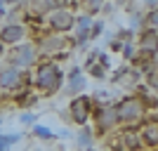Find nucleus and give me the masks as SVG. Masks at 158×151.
<instances>
[{
    "label": "nucleus",
    "instance_id": "obj_1",
    "mask_svg": "<svg viewBox=\"0 0 158 151\" xmlns=\"http://www.w3.org/2000/svg\"><path fill=\"white\" fill-rule=\"evenodd\" d=\"M113 106H116V116H118V128H137L149 116V109H146L144 99L139 97L137 92L120 97Z\"/></svg>",
    "mask_w": 158,
    "mask_h": 151
},
{
    "label": "nucleus",
    "instance_id": "obj_2",
    "mask_svg": "<svg viewBox=\"0 0 158 151\" xmlns=\"http://www.w3.org/2000/svg\"><path fill=\"white\" fill-rule=\"evenodd\" d=\"M33 85L40 94H54L64 85V71L59 69L57 61H38L33 66Z\"/></svg>",
    "mask_w": 158,
    "mask_h": 151
},
{
    "label": "nucleus",
    "instance_id": "obj_3",
    "mask_svg": "<svg viewBox=\"0 0 158 151\" xmlns=\"http://www.w3.org/2000/svg\"><path fill=\"white\" fill-rule=\"evenodd\" d=\"M5 57H7V64L10 66H17L21 71H28V69H33V66L38 64L40 52H38V45H35V43L24 40V43H17V45L7 47Z\"/></svg>",
    "mask_w": 158,
    "mask_h": 151
},
{
    "label": "nucleus",
    "instance_id": "obj_4",
    "mask_svg": "<svg viewBox=\"0 0 158 151\" xmlns=\"http://www.w3.org/2000/svg\"><path fill=\"white\" fill-rule=\"evenodd\" d=\"M90 123H92L94 137H106V135H111V132L118 128V116H116L113 102H109V104H94Z\"/></svg>",
    "mask_w": 158,
    "mask_h": 151
},
{
    "label": "nucleus",
    "instance_id": "obj_5",
    "mask_svg": "<svg viewBox=\"0 0 158 151\" xmlns=\"http://www.w3.org/2000/svg\"><path fill=\"white\" fill-rule=\"evenodd\" d=\"M106 146L109 151H142V139H139V125L137 128H116L111 135H106Z\"/></svg>",
    "mask_w": 158,
    "mask_h": 151
},
{
    "label": "nucleus",
    "instance_id": "obj_6",
    "mask_svg": "<svg viewBox=\"0 0 158 151\" xmlns=\"http://www.w3.org/2000/svg\"><path fill=\"white\" fill-rule=\"evenodd\" d=\"M92 109H94V99L90 94H76L71 97L69 102V116H71V123H76L78 128L90 123V116H92Z\"/></svg>",
    "mask_w": 158,
    "mask_h": 151
},
{
    "label": "nucleus",
    "instance_id": "obj_7",
    "mask_svg": "<svg viewBox=\"0 0 158 151\" xmlns=\"http://www.w3.org/2000/svg\"><path fill=\"white\" fill-rule=\"evenodd\" d=\"M26 85H28V80H26V73L21 69L10 66V64H5L0 69V90L2 92H17Z\"/></svg>",
    "mask_w": 158,
    "mask_h": 151
},
{
    "label": "nucleus",
    "instance_id": "obj_8",
    "mask_svg": "<svg viewBox=\"0 0 158 151\" xmlns=\"http://www.w3.org/2000/svg\"><path fill=\"white\" fill-rule=\"evenodd\" d=\"M45 24L52 33L64 36V33L73 31V26H76V14H73L71 10H54V12H50L45 17Z\"/></svg>",
    "mask_w": 158,
    "mask_h": 151
},
{
    "label": "nucleus",
    "instance_id": "obj_9",
    "mask_svg": "<svg viewBox=\"0 0 158 151\" xmlns=\"http://www.w3.org/2000/svg\"><path fill=\"white\" fill-rule=\"evenodd\" d=\"M139 139L142 146L149 151H158V111H151L139 125Z\"/></svg>",
    "mask_w": 158,
    "mask_h": 151
},
{
    "label": "nucleus",
    "instance_id": "obj_10",
    "mask_svg": "<svg viewBox=\"0 0 158 151\" xmlns=\"http://www.w3.org/2000/svg\"><path fill=\"white\" fill-rule=\"evenodd\" d=\"M26 38H28V26L21 24V21H7L5 26L0 28V40H2L7 47L17 45V43H24Z\"/></svg>",
    "mask_w": 158,
    "mask_h": 151
},
{
    "label": "nucleus",
    "instance_id": "obj_11",
    "mask_svg": "<svg viewBox=\"0 0 158 151\" xmlns=\"http://www.w3.org/2000/svg\"><path fill=\"white\" fill-rule=\"evenodd\" d=\"M135 45H137V52H144V54H151L156 57L158 54V31L156 28H139L137 31V38H135Z\"/></svg>",
    "mask_w": 158,
    "mask_h": 151
},
{
    "label": "nucleus",
    "instance_id": "obj_12",
    "mask_svg": "<svg viewBox=\"0 0 158 151\" xmlns=\"http://www.w3.org/2000/svg\"><path fill=\"white\" fill-rule=\"evenodd\" d=\"M66 80V94L69 97H76V94H83L87 87V78L83 76V69L80 66H71L69 73H64Z\"/></svg>",
    "mask_w": 158,
    "mask_h": 151
},
{
    "label": "nucleus",
    "instance_id": "obj_13",
    "mask_svg": "<svg viewBox=\"0 0 158 151\" xmlns=\"http://www.w3.org/2000/svg\"><path fill=\"white\" fill-rule=\"evenodd\" d=\"M66 45H69V43H66L59 33H57V36H47V38L38 40V52L43 50V52L54 54V52H59V50H66Z\"/></svg>",
    "mask_w": 158,
    "mask_h": 151
},
{
    "label": "nucleus",
    "instance_id": "obj_14",
    "mask_svg": "<svg viewBox=\"0 0 158 151\" xmlns=\"http://www.w3.org/2000/svg\"><path fill=\"white\" fill-rule=\"evenodd\" d=\"M94 130H92V125L87 123L83 125L78 130V135H76V146H78V151H85V149H92L94 146Z\"/></svg>",
    "mask_w": 158,
    "mask_h": 151
},
{
    "label": "nucleus",
    "instance_id": "obj_15",
    "mask_svg": "<svg viewBox=\"0 0 158 151\" xmlns=\"http://www.w3.org/2000/svg\"><path fill=\"white\" fill-rule=\"evenodd\" d=\"M12 102H14V106H19V109H24V111H28V109L38 102V94L31 92V90H24V92L17 90V97H14Z\"/></svg>",
    "mask_w": 158,
    "mask_h": 151
},
{
    "label": "nucleus",
    "instance_id": "obj_16",
    "mask_svg": "<svg viewBox=\"0 0 158 151\" xmlns=\"http://www.w3.org/2000/svg\"><path fill=\"white\" fill-rule=\"evenodd\" d=\"M28 10H31V14L45 19L47 14L52 12V0H28Z\"/></svg>",
    "mask_w": 158,
    "mask_h": 151
},
{
    "label": "nucleus",
    "instance_id": "obj_17",
    "mask_svg": "<svg viewBox=\"0 0 158 151\" xmlns=\"http://www.w3.org/2000/svg\"><path fill=\"white\" fill-rule=\"evenodd\" d=\"M31 135H33L35 139H43V142H54V139H57V135H54L47 125H40V123L31 125Z\"/></svg>",
    "mask_w": 158,
    "mask_h": 151
},
{
    "label": "nucleus",
    "instance_id": "obj_18",
    "mask_svg": "<svg viewBox=\"0 0 158 151\" xmlns=\"http://www.w3.org/2000/svg\"><path fill=\"white\" fill-rule=\"evenodd\" d=\"M80 7H83V12L90 14V17H94V14L104 12V2L106 0H78Z\"/></svg>",
    "mask_w": 158,
    "mask_h": 151
},
{
    "label": "nucleus",
    "instance_id": "obj_19",
    "mask_svg": "<svg viewBox=\"0 0 158 151\" xmlns=\"http://www.w3.org/2000/svg\"><path fill=\"white\" fill-rule=\"evenodd\" d=\"M92 21H94V17H90V14H78L76 17V26H73V31L76 33H87L90 36V26H92Z\"/></svg>",
    "mask_w": 158,
    "mask_h": 151
},
{
    "label": "nucleus",
    "instance_id": "obj_20",
    "mask_svg": "<svg viewBox=\"0 0 158 151\" xmlns=\"http://www.w3.org/2000/svg\"><path fill=\"white\" fill-rule=\"evenodd\" d=\"M17 142H21V132H12V135H2L0 132V151H10Z\"/></svg>",
    "mask_w": 158,
    "mask_h": 151
},
{
    "label": "nucleus",
    "instance_id": "obj_21",
    "mask_svg": "<svg viewBox=\"0 0 158 151\" xmlns=\"http://www.w3.org/2000/svg\"><path fill=\"white\" fill-rule=\"evenodd\" d=\"M144 85L149 87L153 94H158V66H153L149 73H144Z\"/></svg>",
    "mask_w": 158,
    "mask_h": 151
},
{
    "label": "nucleus",
    "instance_id": "obj_22",
    "mask_svg": "<svg viewBox=\"0 0 158 151\" xmlns=\"http://www.w3.org/2000/svg\"><path fill=\"white\" fill-rule=\"evenodd\" d=\"M130 28L135 33H137L139 28H144V12H142V10H132V14H130Z\"/></svg>",
    "mask_w": 158,
    "mask_h": 151
},
{
    "label": "nucleus",
    "instance_id": "obj_23",
    "mask_svg": "<svg viewBox=\"0 0 158 151\" xmlns=\"http://www.w3.org/2000/svg\"><path fill=\"white\" fill-rule=\"evenodd\" d=\"M144 26L156 28V31H158V7H151V10H146V12H144Z\"/></svg>",
    "mask_w": 158,
    "mask_h": 151
},
{
    "label": "nucleus",
    "instance_id": "obj_24",
    "mask_svg": "<svg viewBox=\"0 0 158 151\" xmlns=\"http://www.w3.org/2000/svg\"><path fill=\"white\" fill-rule=\"evenodd\" d=\"M137 54V45L135 43H123V50H120V57H123V64H130V59Z\"/></svg>",
    "mask_w": 158,
    "mask_h": 151
},
{
    "label": "nucleus",
    "instance_id": "obj_25",
    "mask_svg": "<svg viewBox=\"0 0 158 151\" xmlns=\"http://www.w3.org/2000/svg\"><path fill=\"white\" fill-rule=\"evenodd\" d=\"M113 38H116V40H120V43H135V38H137V33H135V31H132L130 26H127V28H120V31L116 33Z\"/></svg>",
    "mask_w": 158,
    "mask_h": 151
},
{
    "label": "nucleus",
    "instance_id": "obj_26",
    "mask_svg": "<svg viewBox=\"0 0 158 151\" xmlns=\"http://www.w3.org/2000/svg\"><path fill=\"white\" fill-rule=\"evenodd\" d=\"M87 76H90V78H97V80H104L106 78V69L102 64H92L87 69Z\"/></svg>",
    "mask_w": 158,
    "mask_h": 151
},
{
    "label": "nucleus",
    "instance_id": "obj_27",
    "mask_svg": "<svg viewBox=\"0 0 158 151\" xmlns=\"http://www.w3.org/2000/svg\"><path fill=\"white\" fill-rule=\"evenodd\" d=\"M102 33H104V21H102V19H94L92 26H90V40H97Z\"/></svg>",
    "mask_w": 158,
    "mask_h": 151
},
{
    "label": "nucleus",
    "instance_id": "obj_28",
    "mask_svg": "<svg viewBox=\"0 0 158 151\" xmlns=\"http://www.w3.org/2000/svg\"><path fill=\"white\" fill-rule=\"evenodd\" d=\"M19 120H21L24 125H35V123H38V116H35V113L28 109V111H24V113L19 116Z\"/></svg>",
    "mask_w": 158,
    "mask_h": 151
},
{
    "label": "nucleus",
    "instance_id": "obj_29",
    "mask_svg": "<svg viewBox=\"0 0 158 151\" xmlns=\"http://www.w3.org/2000/svg\"><path fill=\"white\" fill-rule=\"evenodd\" d=\"M97 64H102L106 71H111V57H109V52H97Z\"/></svg>",
    "mask_w": 158,
    "mask_h": 151
},
{
    "label": "nucleus",
    "instance_id": "obj_30",
    "mask_svg": "<svg viewBox=\"0 0 158 151\" xmlns=\"http://www.w3.org/2000/svg\"><path fill=\"white\" fill-rule=\"evenodd\" d=\"M71 2H73V0H52V12H54V10H69Z\"/></svg>",
    "mask_w": 158,
    "mask_h": 151
},
{
    "label": "nucleus",
    "instance_id": "obj_31",
    "mask_svg": "<svg viewBox=\"0 0 158 151\" xmlns=\"http://www.w3.org/2000/svg\"><path fill=\"white\" fill-rule=\"evenodd\" d=\"M97 52H99V50H92V52H90V54L85 57V64H83L85 69H90L92 64H97Z\"/></svg>",
    "mask_w": 158,
    "mask_h": 151
},
{
    "label": "nucleus",
    "instance_id": "obj_32",
    "mask_svg": "<svg viewBox=\"0 0 158 151\" xmlns=\"http://www.w3.org/2000/svg\"><path fill=\"white\" fill-rule=\"evenodd\" d=\"M111 50H113V52H120V50H123V43L113 38V40H111Z\"/></svg>",
    "mask_w": 158,
    "mask_h": 151
},
{
    "label": "nucleus",
    "instance_id": "obj_33",
    "mask_svg": "<svg viewBox=\"0 0 158 151\" xmlns=\"http://www.w3.org/2000/svg\"><path fill=\"white\" fill-rule=\"evenodd\" d=\"M144 5L151 10V7H158V0H144Z\"/></svg>",
    "mask_w": 158,
    "mask_h": 151
},
{
    "label": "nucleus",
    "instance_id": "obj_34",
    "mask_svg": "<svg viewBox=\"0 0 158 151\" xmlns=\"http://www.w3.org/2000/svg\"><path fill=\"white\" fill-rule=\"evenodd\" d=\"M5 14H7V5H5V2H0V17H5Z\"/></svg>",
    "mask_w": 158,
    "mask_h": 151
},
{
    "label": "nucleus",
    "instance_id": "obj_35",
    "mask_svg": "<svg viewBox=\"0 0 158 151\" xmlns=\"http://www.w3.org/2000/svg\"><path fill=\"white\" fill-rule=\"evenodd\" d=\"M0 2H5V5H21L19 0H0Z\"/></svg>",
    "mask_w": 158,
    "mask_h": 151
},
{
    "label": "nucleus",
    "instance_id": "obj_36",
    "mask_svg": "<svg viewBox=\"0 0 158 151\" xmlns=\"http://www.w3.org/2000/svg\"><path fill=\"white\" fill-rule=\"evenodd\" d=\"M5 50H7V45H5V43H2V40H0V57L5 54Z\"/></svg>",
    "mask_w": 158,
    "mask_h": 151
},
{
    "label": "nucleus",
    "instance_id": "obj_37",
    "mask_svg": "<svg viewBox=\"0 0 158 151\" xmlns=\"http://www.w3.org/2000/svg\"><path fill=\"white\" fill-rule=\"evenodd\" d=\"M116 2H118V5H125V2H130V0H116Z\"/></svg>",
    "mask_w": 158,
    "mask_h": 151
},
{
    "label": "nucleus",
    "instance_id": "obj_38",
    "mask_svg": "<svg viewBox=\"0 0 158 151\" xmlns=\"http://www.w3.org/2000/svg\"><path fill=\"white\" fill-rule=\"evenodd\" d=\"M153 61H156V66H158V54H156V57H153Z\"/></svg>",
    "mask_w": 158,
    "mask_h": 151
},
{
    "label": "nucleus",
    "instance_id": "obj_39",
    "mask_svg": "<svg viewBox=\"0 0 158 151\" xmlns=\"http://www.w3.org/2000/svg\"><path fill=\"white\" fill-rule=\"evenodd\" d=\"M19 2H21V5H24V2H28V0H19Z\"/></svg>",
    "mask_w": 158,
    "mask_h": 151
},
{
    "label": "nucleus",
    "instance_id": "obj_40",
    "mask_svg": "<svg viewBox=\"0 0 158 151\" xmlns=\"http://www.w3.org/2000/svg\"><path fill=\"white\" fill-rule=\"evenodd\" d=\"M0 125H2V118H0Z\"/></svg>",
    "mask_w": 158,
    "mask_h": 151
},
{
    "label": "nucleus",
    "instance_id": "obj_41",
    "mask_svg": "<svg viewBox=\"0 0 158 151\" xmlns=\"http://www.w3.org/2000/svg\"><path fill=\"white\" fill-rule=\"evenodd\" d=\"M76 2H78V0H76Z\"/></svg>",
    "mask_w": 158,
    "mask_h": 151
}]
</instances>
